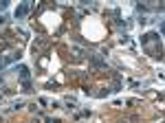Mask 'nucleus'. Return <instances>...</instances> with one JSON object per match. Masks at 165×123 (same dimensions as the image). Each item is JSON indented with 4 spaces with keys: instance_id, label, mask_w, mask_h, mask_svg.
<instances>
[{
    "instance_id": "nucleus-1",
    "label": "nucleus",
    "mask_w": 165,
    "mask_h": 123,
    "mask_svg": "<svg viewBox=\"0 0 165 123\" xmlns=\"http://www.w3.org/2000/svg\"><path fill=\"white\" fill-rule=\"evenodd\" d=\"M29 11H31V2H22V4H20L18 9H16V18H18V20H22Z\"/></svg>"
},
{
    "instance_id": "nucleus-2",
    "label": "nucleus",
    "mask_w": 165,
    "mask_h": 123,
    "mask_svg": "<svg viewBox=\"0 0 165 123\" xmlns=\"http://www.w3.org/2000/svg\"><path fill=\"white\" fill-rule=\"evenodd\" d=\"M20 77H22L24 81L29 79V68H26V66H20Z\"/></svg>"
},
{
    "instance_id": "nucleus-3",
    "label": "nucleus",
    "mask_w": 165,
    "mask_h": 123,
    "mask_svg": "<svg viewBox=\"0 0 165 123\" xmlns=\"http://www.w3.org/2000/svg\"><path fill=\"white\" fill-rule=\"evenodd\" d=\"M7 4H9L7 0H0V11H5V9H7Z\"/></svg>"
},
{
    "instance_id": "nucleus-4",
    "label": "nucleus",
    "mask_w": 165,
    "mask_h": 123,
    "mask_svg": "<svg viewBox=\"0 0 165 123\" xmlns=\"http://www.w3.org/2000/svg\"><path fill=\"white\" fill-rule=\"evenodd\" d=\"M48 123H60V121H57V119H48Z\"/></svg>"
}]
</instances>
